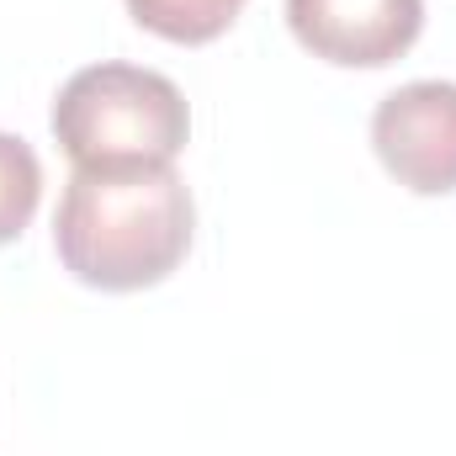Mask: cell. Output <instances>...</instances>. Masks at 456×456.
Segmentation results:
<instances>
[{
  "label": "cell",
  "instance_id": "6da1fadb",
  "mask_svg": "<svg viewBox=\"0 0 456 456\" xmlns=\"http://www.w3.org/2000/svg\"><path fill=\"white\" fill-rule=\"evenodd\" d=\"M197 233V202L175 165L75 170L59 213V265L96 292H143L181 271Z\"/></svg>",
  "mask_w": 456,
  "mask_h": 456
},
{
  "label": "cell",
  "instance_id": "277c9868",
  "mask_svg": "<svg viewBox=\"0 0 456 456\" xmlns=\"http://www.w3.org/2000/svg\"><path fill=\"white\" fill-rule=\"evenodd\" d=\"M292 37L335 69H387L425 32V0H287Z\"/></svg>",
  "mask_w": 456,
  "mask_h": 456
},
{
  "label": "cell",
  "instance_id": "8992f818",
  "mask_svg": "<svg viewBox=\"0 0 456 456\" xmlns=\"http://www.w3.org/2000/svg\"><path fill=\"white\" fill-rule=\"evenodd\" d=\"M43 202V159L27 138L0 133V244L21 239Z\"/></svg>",
  "mask_w": 456,
  "mask_h": 456
},
{
  "label": "cell",
  "instance_id": "5b68a950",
  "mask_svg": "<svg viewBox=\"0 0 456 456\" xmlns=\"http://www.w3.org/2000/svg\"><path fill=\"white\" fill-rule=\"evenodd\" d=\"M122 5L143 32L181 43V48H202V43L224 37L249 0H122Z\"/></svg>",
  "mask_w": 456,
  "mask_h": 456
},
{
  "label": "cell",
  "instance_id": "7a4b0ae2",
  "mask_svg": "<svg viewBox=\"0 0 456 456\" xmlns=\"http://www.w3.org/2000/svg\"><path fill=\"white\" fill-rule=\"evenodd\" d=\"M48 127L75 170L175 165L191 138V107L170 75L107 59L59 86Z\"/></svg>",
  "mask_w": 456,
  "mask_h": 456
},
{
  "label": "cell",
  "instance_id": "3957f363",
  "mask_svg": "<svg viewBox=\"0 0 456 456\" xmlns=\"http://www.w3.org/2000/svg\"><path fill=\"white\" fill-rule=\"evenodd\" d=\"M371 149L382 170L414 197L456 191V86L409 80L371 112Z\"/></svg>",
  "mask_w": 456,
  "mask_h": 456
}]
</instances>
